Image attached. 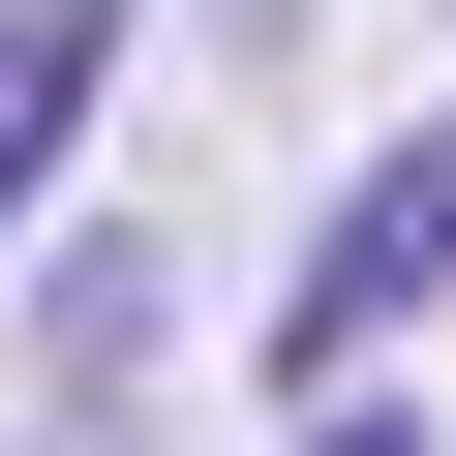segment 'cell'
I'll return each instance as SVG.
<instances>
[{
    "label": "cell",
    "instance_id": "cell-1",
    "mask_svg": "<svg viewBox=\"0 0 456 456\" xmlns=\"http://www.w3.org/2000/svg\"><path fill=\"white\" fill-rule=\"evenodd\" d=\"M395 305H456V122H426V152H395V183L335 213V244H305V365H365Z\"/></svg>",
    "mask_w": 456,
    "mask_h": 456
},
{
    "label": "cell",
    "instance_id": "cell-2",
    "mask_svg": "<svg viewBox=\"0 0 456 456\" xmlns=\"http://www.w3.org/2000/svg\"><path fill=\"white\" fill-rule=\"evenodd\" d=\"M92 92H122V0H0V244H31V183H61Z\"/></svg>",
    "mask_w": 456,
    "mask_h": 456
},
{
    "label": "cell",
    "instance_id": "cell-3",
    "mask_svg": "<svg viewBox=\"0 0 456 456\" xmlns=\"http://www.w3.org/2000/svg\"><path fill=\"white\" fill-rule=\"evenodd\" d=\"M305 456H426V426H395V395H335V365H305Z\"/></svg>",
    "mask_w": 456,
    "mask_h": 456
}]
</instances>
